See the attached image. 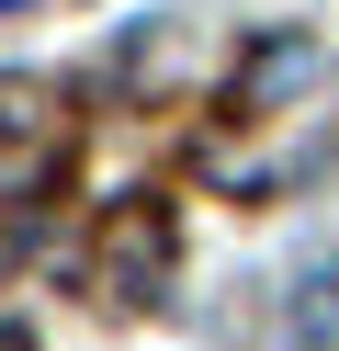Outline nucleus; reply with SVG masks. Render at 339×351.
Returning a JSON list of instances; mask_svg holds the SVG:
<instances>
[{
  "instance_id": "f03ea898",
  "label": "nucleus",
  "mask_w": 339,
  "mask_h": 351,
  "mask_svg": "<svg viewBox=\"0 0 339 351\" xmlns=\"http://www.w3.org/2000/svg\"><path fill=\"white\" fill-rule=\"evenodd\" d=\"M34 125H45V91L34 80H0V136H34Z\"/></svg>"
},
{
  "instance_id": "7ed1b4c3",
  "label": "nucleus",
  "mask_w": 339,
  "mask_h": 351,
  "mask_svg": "<svg viewBox=\"0 0 339 351\" xmlns=\"http://www.w3.org/2000/svg\"><path fill=\"white\" fill-rule=\"evenodd\" d=\"M0 351H34V340H23V328H0Z\"/></svg>"
},
{
  "instance_id": "f257e3e1",
  "label": "nucleus",
  "mask_w": 339,
  "mask_h": 351,
  "mask_svg": "<svg viewBox=\"0 0 339 351\" xmlns=\"http://www.w3.org/2000/svg\"><path fill=\"white\" fill-rule=\"evenodd\" d=\"M102 250H113V272H125V283H147L158 261H170V215H158V204H125V215L102 227Z\"/></svg>"
},
{
  "instance_id": "20e7f679",
  "label": "nucleus",
  "mask_w": 339,
  "mask_h": 351,
  "mask_svg": "<svg viewBox=\"0 0 339 351\" xmlns=\"http://www.w3.org/2000/svg\"><path fill=\"white\" fill-rule=\"evenodd\" d=\"M0 12H23V0H0Z\"/></svg>"
}]
</instances>
